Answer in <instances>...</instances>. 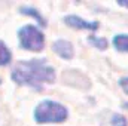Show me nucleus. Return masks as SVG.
<instances>
[{"label":"nucleus","instance_id":"1a4fd4ad","mask_svg":"<svg viewBox=\"0 0 128 126\" xmlns=\"http://www.w3.org/2000/svg\"><path fill=\"white\" fill-rule=\"evenodd\" d=\"M88 42H90L91 45H94L96 48L101 49V51L107 49V45H109L104 37H97V36H90V37H88Z\"/></svg>","mask_w":128,"mask_h":126},{"label":"nucleus","instance_id":"423d86ee","mask_svg":"<svg viewBox=\"0 0 128 126\" xmlns=\"http://www.w3.org/2000/svg\"><path fill=\"white\" fill-rule=\"evenodd\" d=\"M20 12L22 13V15H28V16H33L40 25H46V21H45V18L40 15V12L37 10V9H34V7H32V6H21L20 7Z\"/></svg>","mask_w":128,"mask_h":126},{"label":"nucleus","instance_id":"6e6552de","mask_svg":"<svg viewBox=\"0 0 128 126\" xmlns=\"http://www.w3.org/2000/svg\"><path fill=\"white\" fill-rule=\"evenodd\" d=\"M10 60H12V54H10L9 48L6 46L4 42L0 40V67L8 65V64L10 63Z\"/></svg>","mask_w":128,"mask_h":126},{"label":"nucleus","instance_id":"ddd939ff","mask_svg":"<svg viewBox=\"0 0 128 126\" xmlns=\"http://www.w3.org/2000/svg\"><path fill=\"white\" fill-rule=\"evenodd\" d=\"M124 108H127L128 110V102H124Z\"/></svg>","mask_w":128,"mask_h":126},{"label":"nucleus","instance_id":"9d476101","mask_svg":"<svg viewBox=\"0 0 128 126\" xmlns=\"http://www.w3.org/2000/svg\"><path fill=\"white\" fill-rule=\"evenodd\" d=\"M110 125L112 126H128V120L122 116V114L115 113V114H112V117H110Z\"/></svg>","mask_w":128,"mask_h":126},{"label":"nucleus","instance_id":"f03ea898","mask_svg":"<svg viewBox=\"0 0 128 126\" xmlns=\"http://www.w3.org/2000/svg\"><path fill=\"white\" fill-rule=\"evenodd\" d=\"M68 117V111L63 104L45 99L40 101L34 108V120L36 123H61Z\"/></svg>","mask_w":128,"mask_h":126},{"label":"nucleus","instance_id":"20e7f679","mask_svg":"<svg viewBox=\"0 0 128 126\" xmlns=\"http://www.w3.org/2000/svg\"><path fill=\"white\" fill-rule=\"evenodd\" d=\"M64 24L72 27V28H76V30H88V31H96L98 30L100 24L97 21H86L78 15H67L63 18Z\"/></svg>","mask_w":128,"mask_h":126},{"label":"nucleus","instance_id":"f257e3e1","mask_svg":"<svg viewBox=\"0 0 128 126\" xmlns=\"http://www.w3.org/2000/svg\"><path fill=\"white\" fill-rule=\"evenodd\" d=\"M10 77L16 85L42 89L45 83H52L55 80V70L48 64L46 58H32L18 61L10 71Z\"/></svg>","mask_w":128,"mask_h":126},{"label":"nucleus","instance_id":"0eeeda50","mask_svg":"<svg viewBox=\"0 0 128 126\" xmlns=\"http://www.w3.org/2000/svg\"><path fill=\"white\" fill-rule=\"evenodd\" d=\"M113 46L119 52H127L128 54V34H116L112 40Z\"/></svg>","mask_w":128,"mask_h":126},{"label":"nucleus","instance_id":"f8f14e48","mask_svg":"<svg viewBox=\"0 0 128 126\" xmlns=\"http://www.w3.org/2000/svg\"><path fill=\"white\" fill-rule=\"evenodd\" d=\"M118 4H119V6H125V7H128V1H118Z\"/></svg>","mask_w":128,"mask_h":126},{"label":"nucleus","instance_id":"9b49d317","mask_svg":"<svg viewBox=\"0 0 128 126\" xmlns=\"http://www.w3.org/2000/svg\"><path fill=\"white\" fill-rule=\"evenodd\" d=\"M118 83H119L121 89H122V91H124V92L128 95V76H127V77H121Z\"/></svg>","mask_w":128,"mask_h":126},{"label":"nucleus","instance_id":"7ed1b4c3","mask_svg":"<svg viewBox=\"0 0 128 126\" xmlns=\"http://www.w3.org/2000/svg\"><path fill=\"white\" fill-rule=\"evenodd\" d=\"M18 42L20 48L24 51L40 52L45 46V36L40 31V28L28 24L18 30Z\"/></svg>","mask_w":128,"mask_h":126},{"label":"nucleus","instance_id":"39448f33","mask_svg":"<svg viewBox=\"0 0 128 126\" xmlns=\"http://www.w3.org/2000/svg\"><path fill=\"white\" fill-rule=\"evenodd\" d=\"M52 49L54 52L63 58V60H72L73 55H74V51H73V45L68 42V40H64V39H58L52 43Z\"/></svg>","mask_w":128,"mask_h":126}]
</instances>
